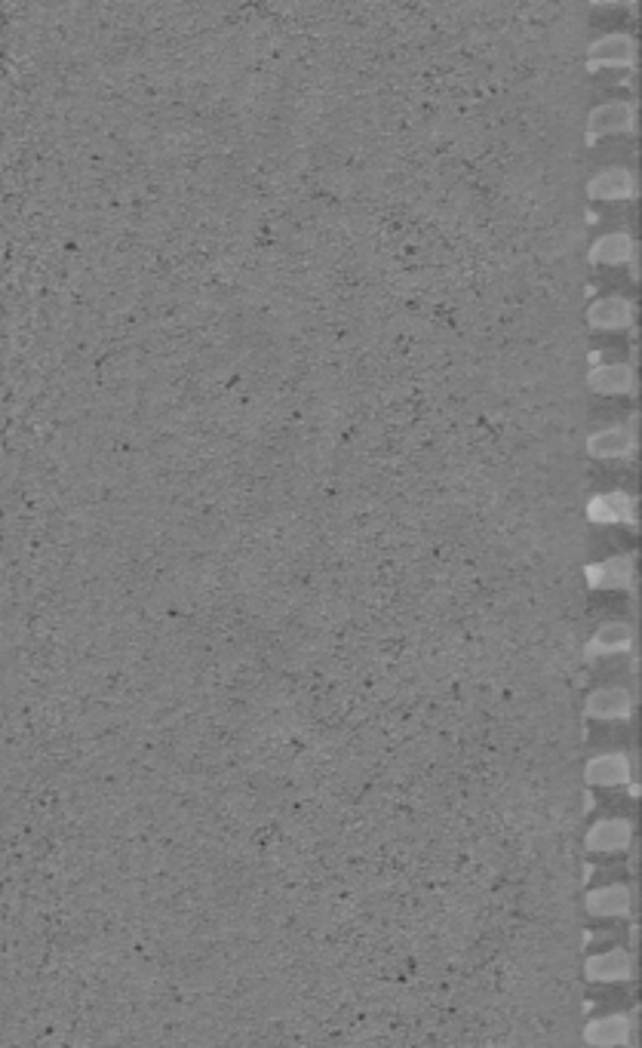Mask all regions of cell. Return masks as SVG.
I'll use <instances>...</instances> for the list:
<instances>
[{"label": "cell", "mask_w": 642, "mask_h": 1048, "mask_svg": "<svg viewBox=\"0 0 642 1048\" xmlns=\"http://www.w3.org/2000/svg\"><path fill=\"white\" fill-rule=\"evenodd\" d=\"M636 102H606L590 111L587 117V133L584 142L596 145L603 136H615V133H636Z\"/></svg>", "instance_id": "obj_1"}, {"label": "cell", "mask_w": 642, "mask_h": 1048, "mask_svg": "<svg viewBox=\"0 0 642 1048\" xmlns=\"http://www.w3.org/2000/svg\"><path fill=\"white\" fill-rule=\"evenodd\" d=\"M599 68H636V40L630 34H606L590 44L587 71Z\"/></svg>", "instance_id": "obj_2"}, {"label": "cell", "mask_w": 642, "mask_h": 1048, "mask_svg": "<svg viewBox=\"0 0 642 1048\" xmlns=\"http://www.w3.org/2000/svg\"><path fill=\"white\" fill-rule=\"evenodd\" d=\"M590 262L593 265H624L630 262V271H633V280H639V265H636V243L630 234L624 231H615V234H606L599 237L590 249Z\"/></svg>", "instance_id": "obj_3"}, {"label": "cell", "mask_w": 642, "mask_h": 1048, "mask_svg": "<svg viewBox=\"0 0 642 1048\" xmlns=\"http://www.w3.org/2000/svg\"><path fill=\"white\" fill-rule=\"evenodd\" d=\"M636 191H639L636 176L630 170H621V166L603 170V173L587 182V197L590 200H633Z\"/></svg>", "instance_id": "obj_4"}, {"label": "cell", "mask_w": 642, "mask_h": 1048, "mask_svg": "<svg viewBox=\"0 0 642 1048\" xmlns=\"http://www.w3.org/2000/svg\"><path fill=\"white\" fill-rule=\"evenodd\" d=\"M636 320V305L624 296L599 299L587 308V323L593 329H630Z\"/></svg>", "instance_id": "obj_5"}, {"label": "cell", "mask_w": 642, "mask_h": 1048, "mask_svg": "<svg viewBox=\"0 0 642 1048\" xmlns=\"http://www.w3.org/2000/svg\"><path fill=\"white\" fill-rule=\"evenodd\" d=\"M590 385L596 391H606V394L633 391V372H630V366H599L590 375Z\"/></svg>", "instance_id": "obj_6"}, {"label": "cell", "mask_w": 642, "mask_h": 1048, "mask_svg": "<svg viewBox=\"0 0 642 1048\" xmlns=\"http://www.w3.org/2000/svg\"><path fill=\"white\" fill-rule=\"evenodd\" d=\"M596 7H609V4H627L630 10H636V0H590Z\"/></svg>", "instance_id": "obj_7"}]
</instances>
